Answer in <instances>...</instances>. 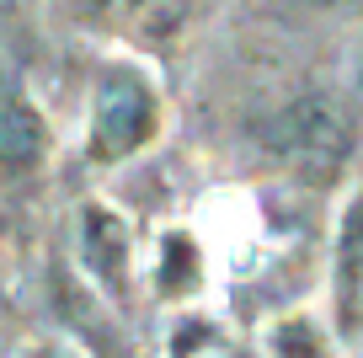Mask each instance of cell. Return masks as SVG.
<instances>
[{
	"label": "cell",
	"mask_w": 363,
	"mask_h": 358,
	"mask_svg": "<svg viewBox=\"0 0 363 358\" xmlns=\"http://www.w3.org/2000/svg\"><path fill=\"white\" fill-rule=\"evenodd\" d=\"M86 257H91V268L102 273L107 283H123V257H128V235H123V224L113 219L107 209H86Z\"/></svg>",
	"instance_id": "4"
},
{
	"label": "cell",
	"mask_w": 363,
	"mask_h": 358,
	"mask_svg": "<svg viewBox=\"0 0 363 358\" xmlns=\"http://www.w3.org/2000/svg\"><path fill=\"white\" fill-rule=\"evenodd\" d=\"M155 134V97L139 75L107 70L96 86V112H91V156L96 161H123Z\"/></svg>",
	"instance_id": "2"
},
{
	"label": "cell",
	"mask_w": 363,
	"mask_h": 358,
	"mask_svg": "<svg viewBox=\"0 0 363 358\" xmlns=\"http://www.w3.org/2000/svg\"><path fill=\"white\" fill-rule=\"evenodd\" d=\"M107 11H134V6H145V0H102Z\"/></svg>",
	"instance_id": "7"
},
{
	"label": "cell",
	"mask_w": 363,
	"mask_h": 358,
	"mask_svg": "<svg viewBox=\"0 0 363 358\" xmlns=\"http://www.w3.org/2000/svg\"><path fill=\"white\" fill-rule=\"evenodd\" d=\"M278 347H289V358H315L320 347H315V332H305V326H284V332H278Z\"/></svg>",
	"instance_id": "6"
},
{
	"label": "cell",
	"mask_w": 363,
	"mask_h": 358,
	"mask_svg": "<svg viewBox=\"0 0 363 358\" xmlns=\"http://www.w3.org/2000/svg\"><path fill=\"white\" fill-rule=\"evenodd\" d=\"M267 145L299 177L326 182V177L342 171V161L352 150V124L331 97H299L289 112H278L267 124Z\"/></svg>",
	"instance_id": "1"
},
{
	"label": "cell",
	"mask_w": 363,
	"mask_h": 358,
	"mask_svg": "<svg viewBox=\"0 0 363 358\" xmlns=\"http://www.w3.org/2000/svg\"><path fill=\"white\" fill-rule=\"evenodd\" d=\"M38 358H59V353H38Z\"/></svg>",
	"instance_id": "8"
},
{
	"label": "cell",
	"mask_w": 363,
	"mask_h": 358,
	"mask_svg": "<svg viewBox=\"0 0 363 358\" xmlns=\"http://www.w3.org/2000/svg\"><path fill=\"white\" fill-rule=\"evenodd\" d=\"M43 161V118H38L27 102H6L0 107V171L6 177H22Z\"/></svg>",
	"instance_id": "3"
},
{
	"label": "cell",
	"mask_w": 363,
	"mask_h": 358,
	"mask_svg": "<svg viewBox=\"0 0 363 358\" xmlns=\"http://www.w3.org/2000/svg\"><path fill=\"white\" fill-rule=\"evenodd\" d=\"M342 268H337V300L342 315L352 321V300H358V283H363V198L347 209V230H342Z\"/></svg>",
	"instance_id": "5"
}]
</instances>
